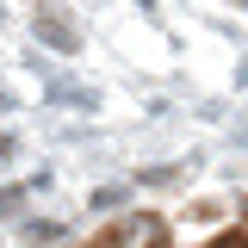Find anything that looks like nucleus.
<instances>
[{
	"instance_id": "1",
	"label": "nucleus",
	"mask_w": 248,
	"mask_h": 248,
	"mask_svg": "<svg viewBox=\"0 0 248 248\" xmlns=\"http://www.w3.org/2000/svg\"><path fill=\"white\" fill-rule=\"evenodd\" d=\"M106 242H112V248H168V223L149 217V211H137V217H124Z\"/></svg>"
},
{
	"instance_id": "2",
	"label": "nucleus",
	"mask_w": 248,
	"mask_h": 248,
	"mask_svg": "<svg viewBox=\"0 0 248 248\" xmlns=\"http://www.w3.org/2000/svg\"><path fill=\"white\" fill-rule=\"evenodd\" d=\"M211 248H248V236H217Z\"/></svg>"
}]
</instances>
